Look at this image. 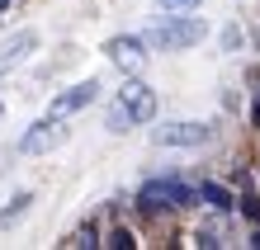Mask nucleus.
I'll return each instance as SVG.
<instances>
[{
  "label": "nucleus",
  "mask_w": 260,
  "mask_h": 250,
  "mask_svg": "<svg viewBox=\"0 0 260 250\" xmlns=\"http://www.w3.org/2000/svg\"><path fill=\"white\" fill-rule=\"evenodd\" d=\"M156 118V90L142 85V81H128L118 90V99L109 104V118H104V128L109 132H128V128H142V123Z\"/></svg>",
  "instance_id": "1"
},
{
  "label": "nucleus",
  "mask_w": 260,
  "mask_h": 250,
  "mask_svg": "<svg viewBox=\"0 0 260 250\" xmlns=\"http://www.w3.org/2000/svg\"><path fill=\"white\" fill-rule=\"evenodd\" d=\"M208 38V24L204 19H185V14H166V19L147 33L151 48H161V52H185L194 48V43H204Z\"/></svg>",
  "instance_id": "2"
},
{
  "label": "nucleus",
  "mask_w": 260,
  "mask_h": 250,
  "mask_svg": "<svg viewBox=\"0 0 260 250\" xmlns=\"http://www.w3.org/2000/svg\"><path fill=\"white\" fill-rule=\"evenodd\" d=\"M199 198V189H189L185 180H147L137 189V203L142 208H189Z\"/></svg>",
  "instance_id": "3"
},
{
  "label": "nucleus",
  "mask_w": 260,
  "mask_h": 250,
  "mask_svg": "<svg viewBox=\"0 0 260 250\" xmlns=\"http://www.w3.org/2000/svg\"><path fill=\"white\" fill-rule=\"evenodd\" d=\"M151 137H156V147H204L213 137V123L185 118V123H166V128H156Z\"/></svg>",
  "instance_id": "4"
},
{
  "label": "nucleus",
  "mask_w": 260,
  "mask_h": 250,
  "mask_svg": "<svg viewBox=\"0 0 260 250\" xmlns=\"http://www.w3.org/2000/svg\"><path fill=\"white\" fill-rule=\"evenodd\" d=\"M67 142V128H62V118H43V123H34L24 137H19V156H43V151H52V147H62Z\"/></svg>",
  "instance_id": "5"
},
{
  "label": "nucleus",
  "mask_w": 260,
  "mask_h": 250,
  "mask_svg": "<svg viewBox=\"0 0 260 250\" xmlns=\"http://www.w3.org/2000/svg\"><path fill=\"white\" fill-rule=\"evenodd\" d=\"M100 81H76L71 90H62V95H52V109H48V114L52 118H71V114H81V109H90V104H95L100 99Z\"/></svg>",
  "instance_id": "6"
},
{
  "label": "nucleus",
  "mask_w": 260,
  "mask_h": 250,
  "mask_svg": "<svg viewBox=\"0 0 260 250\" xmlns=\"http://www.w3.org/2000/svg\"><path fill=\"white\" fill-rule=\"evenodd\" d=\"M104 52H109V61L118 71H142V61H147V38H137V33H118L104 43Z\"/></svg>",
  "instance_id": "7"
},
{
  "label": "nucleus",
  "mask_w": 260,
  "mask_h": 250,
  "mask_svg": "<svg viewBox=\"0 0 260 250\" xmlns=\"http://www.w3.org/2000/svg\"><path fill=\"white\" fill-rule=\"evenodd\" d=\"M34 48H38V33H34V28L14 33L5 48H0V76H5V71H14V66H24V61L34 57Z\"/></svg>",
  "instance_id": "8"
},
{
  "label": "nucleus",
  "mask_w": 260,
  "mask_h": 250,
  "mask_svg": "<svg viewBox=\"0 0 260 250\" xmlns=\"http://www.w3.org/2000/svg\"><path fill=\"white\" fill-rule=\"evenodd\" d=\"M28 208H34V194H14L10 208H0V231H10L19 217H28Z\"/></svg>",
  "instance_id": "9"
},
{
  "label": "nucleus",
  "mask_w": 260,
  "mask_h": 250,
  "mask_svg": "<svg viewBox=\"0 0 260 250\" xmlns=\"http://www.w3.org/2000/svg\"><path fill=\"white\" fill-rule=\"evenodd\" d=\"M199 198H204L213 212H227V208H232V194H227L222 184H199Z\"/></svg>",
  "instance_id": "10"
},
{
  "label": "nucleus",
  "mask_w": 260,
  "mask_h": 250,
  "mask_svg": "<svg viewBox=\"0 0 260 250\" xmlns=\"http://www.w3.org/2000/svg\"><path fill=\"white\" fill-rule=\"evenodd\" d=\"M194 5H204V0H156L161 14H185V10H194Z\"/></svg>",
  "instance_id": "11"
},
{
  "label": "nucleus",
  "mask_w": 260,
  "mask_h": 250,
  "mask_svg": "<svg viewBox=\"0 0 260 250\" xmlns=\"http://www.w3.org/2000/svg\"><path fill=\"white\" fill-rule=\"evenodd\" d=\"M109 245H114V250H128V245H133V231H123V227H118L114 236H109Z\"/></svg>",
  "instance_id": "12"
},
{
  "label": "nucleus",
  "mask_w": 260,
  "mask_h": 250,
  "mask_svg": "<svg viewBox=\"0 0 260 250\" xmlns=\"http://www.w3.org/2000/svg\"><path fill=\"white\" fill-rule=\"evenodd\" d=\"M241 208H246V217H251V222H255V227H260V203H255V198H251V194H246V198H241Z\"/></svg>",
  "instance_id": "13"
},
{
  "label": "nucleus",
  "mask_w": 260,
  "mask_h": 250,
  "mask_svg": "<svg viewBox=\"0 0 260 250\" xmlns=\"http://www.w3.org/2000/svg\"><path fill=\"white\" fill-rule=\"evenodd\" d=\"M251 114H255V123H260V99H255V109H251Z\"/></svg>",
  "instance_id": "14"
},
{
  "label": "nucleus",
  "mask_w": 260,
  "mask_h": 250,
  "mask_svg": "<svg viewBox=\"0 0 260 250\" xmlns=\"http://www.w3.org/2000/svg\"><path fill=\"white\" fill-rule=\"evenodd\" d=\"M5 5H10V0H0V10H5Z\"/></svg>",
  "instance_id": "15"
},
{
  "label": "nucleus",
  "mask_w": 260,
  "mask_h": 250,
  "mask_svg": "<svg viewBox=\"0 0 260 250\" xmlns=\"http://www.w3.org/2000/svg\"><path fill=\"white\" fill-rule=\"evenodd\" d=\"M0 109H5V104H0Z\"/></svg>",
  "instance_id": "16"
}]
</instances>
